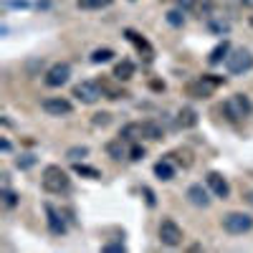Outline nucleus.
<instances>
[{"mask_svg":"<svg viewBox=\"0 0 253 253\" xmlns=\"http://www.w3.org/2000/svg\"><path fill=\"white\" fill-rule=\"evenodd\" d=\"M41 185H43L46 193L61 195V193H66V190H69L71 180H69L66 170H61L58 165H48L46 170H43V175H41Z\"/></svg>","mask_w":253,"mask_h":253,"instance_id":"nucleus-1","label":"nucleus"},{"mask_svg":"<svg viewBox=\"0 0 253 253\" xmlns=\"http://www.w3.org/2000/svg\"><path fill=\"white\" fill-rule=\"evenodd\" d=\"M223 114L228 122H238L253 114V101L248 94H233L225 104H223Z\"/></svg>","mask_w":253,"mask_h":253,"instance_id":"nucleus-2","label":"nucleus"},{"mask_svg":"<svg viewBox=\"0 0 253 253\" xmlns=\"http://www.w3.org/2000/svg\"><path fill=\"white\" fill-rule=\"evenodd\" d=\"M225 69L233 76H243L253 69V53L248 48H230L228 58H225Z\"/></svg>","mask_w":253,"mask_h":253,"instance_id":"nucleus-3","label":"nucleus"},{"mask_svg":"<svg viewBox=\"0 0 253 253\" xmlns=\"http://www.w3.org/2000/svg\"><path fill=\"white\" fill-rule=\"evenodd\" d=\"M223 79H215L213 74H208V76H200L195 81H187L185 84V94L187 96H193V99H210L213 96V89L220 86Z\"/></svg>","mask_w":253,"mask_h":253,"instance_id":"nucleus-4","label":"nucleus"},{"mask_svg":"<svg viewBox=\"0 0 253 253\" xmlns=\"http://www.w3.org/2000/svg\"><path fill=\"white\" fill-rule=\"evenodd\" d=\"M223 230L230 236H243L253 228V215L251 213H243V210H233V213L223 215Z\"/></svg>","mask_w":253,"mask_h":253,"instance_id":"nucleus-5","label":"nucleus"},{"mask_svg":"<svg viewBox=\"0 0 253 253\" xmlns=\"http://www.w3.org/2000/svg\"><path fill=\"white\" fill-rule=\"evenodd\" d=\"M157 233H160L162 246H167V248H177V246H182V241H185L182 228H180L172 218H162V223H160V228H157Z\"/></svg>","mask_w":253,"mask_h":253,"instance_id":"nucleus-6","label":"nucleus"},{"mask_svg":"<svg viewBox=\"0 0 253 253\" xmlns=\"http://www.w3.org/2000/svg\"><path fill=\"white\" fill-rule=\"evenodd\" d=\"M71 96L76 101H81V104H96L104 96V91H101L99 81H81V84H76V86L71 89Z\"/></svg>","mask_w":253,"mask_h":253,"instance_id":"nucleus-7","label":"nucleus"},{"mask_svg":"<svg viewBox=\"0 0 253 253\" xmlns=\"http://www.w3.org/2000/svg\"><path fill=\"white\" fill-rule=\"evenodd\" d=\"M41 109L48 117H69L74 112V104L66 96H48V99L41 101Z\"/></svg>","mask_w":253,"mask_h":253,"instance_id":"nucleus-8","label":"nucleus"},{"mask_svg":"<svg viewBox=\"0 0 253 253\" xmlns=\"http://www.w3.org/2000/svg\"><path fill=\"white\" fill-rule=\"evenodd\" d=\"M69 79H71V66L69 63H53V66L46 71V86H51V89H58V86H63V84H69Z\"/></svg>","mask_w":253,"mask_h":253,"instance_id":"nucleus-9","label":"nucleus"},{"mask_svg":"<svg viewBox=\"0 0 253 253\" xmlns=\"http://www.w3.org/2000/svg\"><path fill=\"white\" fill-rule=\"evenodd\" d=\"M205 185L210 187V193H213L215 198H230V182L220 175V172H215V170H210L208 175H205Z\"/></svg>","mask_w":253,"mask_h":253,"instance_id":"nucleus-10","label":"nucleus"},{"mask_svg":"<svg viewBox=\"0 0 253 253\" xmlns=\"http://www.w3.org/2000/svg\"><path fill=\"white\" fill-rule=\"evenodd\" d=\"M187 200H190V205H195V208H208L210 205V187L205 185H200V182H195V185H190L187 187Z\"/></svg>","mask_w":253,"mask_h":253,"instance_id":"nucleus-11","label":"nucleus"},{"mask_svg":"<svg viewBox=\"0 0 253 253\" xmlns=\"http://www.w3.org/2000/svg\"><path fill=\"white\" fill-rule=\"evenodd\" d=\"M46 215H48L46 218L48 220V230H51L53 236H63V233H66V220L61 218V213H58L53 205H46Z\"/></svg>","mask_w":253,"mask_h":253,"instance_id":"nucleus-12","label":"nucleus"},{"mask_svg":"<svg viewBox=\"0 0 253 253\" xmlns=\"http://www.w3.org/2000/svg\"><path fill=\"white\" fill-rule=\"evenodd\" d=\"M124 36H126V38H129L132 43L137 46V51H139V53H144V58H147V61H152L155 51H152V46H150V41L142 38V36H139L137 31H132V28H129V31H124Z\"/></svg>","mask_w":253,"mask_h":253,"instance_id":"nucleus-13","label":"nucleus"},{"mask_svg":"<svg viewBox=\"0 0 253 253\" xmlns=\"http://www.w3.org/2000/svg\"><path fill=\"white\" fill-rule=\"evenodd\" d=\"M177 126H182V129H193V126H198V112L193 107H182L177 112Z\"/></svg>","mask_w":253,"mask_h":253,"instance_id":"nucleus-14","label":"nucleus"},{"mask_svg":"<svg viewBox=\"0 0 253 253\" xmlns=\"http://www.w3.org/2000/svg\"><path fill=\"white\" fill-rule=\"evenodd\" d=\"M139 126H142V137H144V139L157 142V139H162V137H165V129H162V126H160L157 122H152V119L139 122Z\"/></svg>","mask_w":253,"mask_h":253,"instance_id":"nucleus-15","label":"nucleus"},{"mask_svg":"<svg viewBox=\"0 0 253 253\" xmlns=\"http://www.w3.org/2000/svg\"><path fill=\"white\" fill-rule=\"evenodd\" d=\"M228 53H230V43H228V41H223V43H218L213 51H210L208 63H210V66H218V63H223L228 58Z\"/></svg>","mask_w":253,"mask_h":253,"instance_id":"nucleus-16","label":"nucleus"},{"mask_svg":"<svg viewBox=\"0 0 253 253\" xmlns=\"http://www.w3.org/2000/svg\"><path fill=\"white\" fill-rule=\"evenodd\" d=\"M112 76H114L117 81H129V79L134 76V63H132V61H126V58L119 61L117 66H114V74H112Z\"/></svg>","mask_w":253,"mask_h":253,"instance_id":"nucleus-17","label":"nucleus"},{"mask_svg":"<svg viewBox=\"0 0 253 253\" xmlns=\"http://www.w3.org/2000/svg\"><path fill=\"white\" fill-rule=\"evenodd\" d=\"M104 150H107V155L112 157V160H122V157H126V147H124V139L119 137V139H112V142H107V147H104Z\"/></svg>","mask_w":253,"mask_h":253,"instance_id":"nucleus-18","label":"nucleus"},{"mask_svg":"<svg viewBox=\"0 0 253 253\" xmlns=\"http://www.w3.org/2000/svg\"><path fill=\"white\" fill-rule=\"evenodd\" d=\"M155 175L160 177V180H172L175 177V167H172V160H160L157 165H155Z\"/></svg>","mask_w":253,"mask_h":253,"instance_id":"nucleus-19","label":"nucleus"},{"mask_svg":"<svg viewBox=\"0 0 253 253\" xmlns=\"http://www.w3.org/2000/svg\"><path fill=\"white\" fill-rule=\"evenodd\" d=\"M167 157H170L172 162H177V165H182L185 170H187V167H193V152H190L187 147H180V150L170 152V155H167Z\"/></svg>","mask_w":253,"mask_h":253,"instance_id":"nucleus-20","label":"nucleus"},{"mask_svg":"<svg viewBox=\"0 0 253 253\" xmlns=\"http://www.w3.org/2000/svg\"><path fill=\"white\" fill-rule=\"evenodd\" d=\"M74 172L81 175V177H89V180H101V172L96 170V167H89L84 162H74Z\"/></svg>","mask_w":253,"mask_h":253,"instance_id":"nucleus-21","label":"nucleus"},{"mask_svg":"<svg viewBox=\"0 0 253 253\" xmlns=\"http://www.w3.org/2000/svg\"><path fill=\"white\" fill-rule=\"evenodd\" d=\"M119 137H122L124 142H137V139L142 137V126H139V124H126L124 129L119 132Z\"/></svg>","mask_w":253,"mask_h":253,"instance_id":"nucleus-22","label":"nucleus"},{"mask_svg":"<svg viewBox=\"0 0 253 253\" xmlns=\"http://www.w3.org/2000/svg\"><path fill=\"white\" fill-rule=\"evenodd\" d=\"M76 5L81 10H101V8H109L112 0H76Z\"/></svg>","mask_w":253,"mask_h":253,"instance_id":"nucleus-23","label":"nucleus"},{"mask_svg":"<svg viewBox=\"0 0 253 253\" xmlns=\"http://www.w3.org/2000/svg\"><path fill=\"white\" fill-rule=\"evenodd\" d=\"M99 84H101V91H104V96H107V99H124V96H126L122 89L112 86L109 81H99Z\"/></svg>","mask_w":253,"mask_h":253,"instance_id":"nucleus-24","label":"nucleus"},{"mask_svg":"<svg viewBox=\"0 0 253 253\" xmlns=\"http://www.w3.org/2000/svg\"><path fill=\"white\" fill-rule=\"evenodd\" d=\"M114 58V51L112 48H96L94 53H91V63H107V61H112Z\"/></svg>","mask_w":253,"mask_h":253,"instance_id":"nucleus-25","label":"nucleus"},{"mask_svg":"<svg viewBox=\"0 0 253 253\" xmlns=\"http://www.w3.org/2000/svg\"><path fill=\"white\" fill-rule=\"evenodd\" d=\"M208 26H210V31H213V33H220V36L230 31V23H228V20H218V18H210Z\"/></svg>","mask_w":253,"mask_h":253,"instance_id":"nucleus-26","label":"nucleus"},{"mask_svg":"<svg viewBox=\"0 0 253 253\" xmlns=\"http://www.w3.org/2000/svg\"><path fill=\"white\" fill-rule=\"evenodd\" d=\"M86 155H89V147H84V144H81V147H71V150L66 152V157L74 160V162H79L81 157H86Z\"/></svg>","mask_w":253,"mask_h":253,"instance_id":"nucleus-27","label":"nucleus"},{"mask_svg":"<svg viewBox=\"0 0 253 253\" xmlns=\"http://www.w3.org/2000/svg\"><path fill=\"white\" fill-rule=\"evenodd\" d=\"M91 124H94V126H109V124H112V114H109V112H99V114H94Z\"/></svg>","mask_w":253,"mask_h":253,"instance_id":"nucleus-28","label":"nucleus"},{"mask_svg":"<svg viewBox=\"0 0 253 253\" xmlns=\"http://www.w3.org/2000/svg\"><path fill=\"white\" fill-rule=\"evenodd\" d=\"M167 23H170V26H182L185 23L182 10H170V13H167Z\"/></svg>","mask_w":253,"mask_h":253,"instance_id":"nucleus-29","label":"nucleus"},{"mask_svg":"<svg viewBox=\"0 0 253 253\" xmlns=\"http://www.w3.org/2000/svg\"><path fill=\"white\" fill-rule=\"evenodd\" d=\"M15 165L20 167V170H28V167L36 165V157H33V155H20V157L15 160Z\"/></svg>","mask_w":253,"mask_h":253,"instance_id":"nucleus-30","label":"nucleus"},{"mask_svg":"<svg viewBox=\"0 0 253 253\" xmlns=\"http://www.w3.org/2000/svg\"><path fill=\"white\" fill-rule=\"evenodd\" d=\"M3 205L5 208H15L18 205V195L13 193V190H8V187L3 190Z\"/></svg>","mask_w":253,"mask_h":253,"instance_id":"nucleus-31","label":"nucleus"},{"mask_svg":"<svg viewBox=\"0 0 253 253\" xmlns=\"http://www.w3.org/2000/svg\"><path fill=\"white\" fill-rule=\"evenodd\" d=\"M144 157V147L142 144H132V150H129V160H142Z\"/></svg>","mask_w":253,"mask_h":253,"instance_id":"nucleus-32","label":"nucleus"},{"mask_svg":"<svg viewBox=\"0 0 253 253\" xmlns=\"http://www.w3.org/2000/svg\"><path fill=\"white\" fill-rule=\"evenodd\" d=\"M104 251H107V253H124V243H107Z\"/></svg>","mask_w":253,"mask_h":253,"instance_id":"nucleus-33","label":"nucleus"},{"mask_svg":"<svg viewBox=\"0 0 253 253\" xmlns=\"http://www.w3.org/2000/svg\"><path fill=\"white\" fill-rule=\"evenodd\" d=\"M142 193H144V200H147V205H150V208H155V193H152V190H150V187H142Z\"/></svg>","mask_w":253,"mask_h":253,"instance_id":"nucleus-34","label":"nucleus"},{"mask_svg":"<svg viewBox=\"0 0 253 253\" xmlns=\"http://www.w3.org/2000/svg\"><path fill=\"white\" fill-rule=\"evenodd\" d=\"M5 5H10V8H28V0H8Z\"/></svg>","mask_w":253,"mask_h":253,"instance_id":"nucleus-35","label":"nucleus"},{"mask_svg":"<svg viewBox=\"0 0 253 253\" xmlns=\"http://www.w3.org/2000/svg\"><path fill=\"white\" fill-rule=\"evenodd\" d=\"M0 147H3V152H10V142H8V139L0 142Z\"/></svg>","mask_w":253,"mask_h":253,"instance_id":"nucleus-36","label":"nucleus"},{"mask_svg":"<svg viewBox=\"0 0 253 253\" xmlns=\"http://www.w3.org/2000/svg\"><path fill=\"white\" fill-rule=\"evenodd\" d=\"M241 3H243V5H253V0H241Z\"/></svg>","mask_w":253,"mask_h":253,"instance_id":"nucleus-37","label":"nucleus"},{"mask_svg":"<svg viewBox=\"0 0 253 253\" xmlns=\"http://www.w3.org/2000/svg\"><path fill=\"white\" fill-rule=\"evenodd\" d=\"M248 20H251V26H253V15H251V18H248Z\"/></svg>","mask_w":253,"mask_h":253,"instance_id":"nucleus-38","label":"nucleus"}]
</instances>
